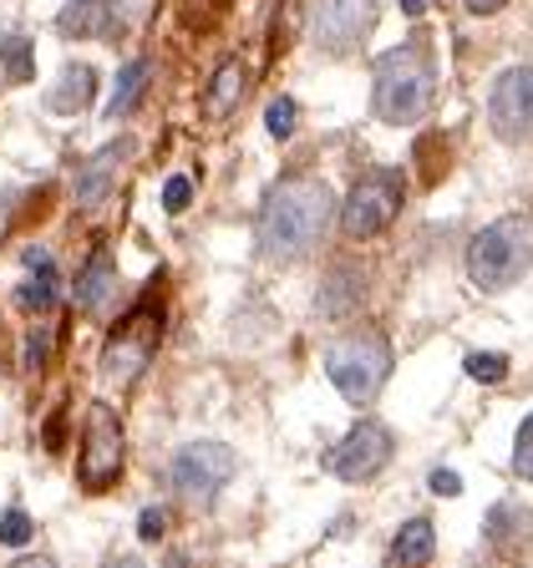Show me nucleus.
<instances>
[{"label": "nucleus", "mask_w": 533, "mask_h": 568, "mask_svg": "<svg viewBox=\"0 0 533 568\" xmlns=\"http://www.w3.org/2000/svg\"><path fill=\"white\" fill-rule=\"evenodd\" d=\"M331 213H335V199L320 178H284V183H274L260 209V224H254L260 254L274 264L305 260L310 248L325 239V229H331Z\"/></svg>", "instance_id": "nucleus-1"}, {"label": "nucleus", "mask_w": 533, "mask_h": 568, "mask_svg": "<svg viewBox=\"0 0 533 568\" xmlns=\"http://www.w3.org/2000/svg\"><path fill=\"white\" fill-rule=\"evenodd\" d=\"M438 97V61L426 51V41H402L376 61V118L402 128V122H422L426 106Z\"/></svg>", "instance_id": "nucleus-2"}, {"label": "nucleus", "mask_w": 533, "mask_h": 568, "mask_svg": "<svg viewBox=\"0 0 533 568\" xmlns=\"http://www.w3.org/2000/svg\"><path fill=\"white\" fill-rule=\"evenodd\" d=\"M529 270H533V219L529 213L497 219V224H487L483 234L467 244V274H473V284L487 290V295L519 284Z\"/></svg>", "instance_id": "nucleus-3"}, {"label": "nucleus", "mask_w": 533, "mask_h": 568, "mask_svg": "<svg viewBox=\"0 0 533 568\" xmlns=\"http://www.w3.org/2000/svg\"><path fill=\"white\" fill-rule=\"evenodd\" d=\"M325 376L335 381V390H341L345 402H355V406L376 402L381 386H386V376H391V345H386V335H376V331L341 335V341L325 351Z\"/></svg>", "instance_id": "nucleus-4"}, {"label": "nucleus", "mask_w": 533, "mask_h": 568, "mask_svg": "<svg viewBox=\"0 0 533 568\" xmlns=\"http://www.w3.org/2000/svg\"><path fill=\"white\" fill-rule=\"evenodd\" d=\"M158 341H163V310L153 305V300H142V305H132L128 315L118 320V331H112V341H107L102 351V376L112 381V386H132V381L148 371V361H153Z\"/></svg>", "instance_id": "nucleus-5"}, {"label": "nucleus", "mask_w": 533, "mask_h": 568, "mask_svg": "<svg viewBox=\"0 0 533 568\" xmlns=\"http://www.w3.org/2000/svg\"><path fill=\"white\" fill-rule=\"evenodd\" d=\"M229 477H234V452L224 442H189L168 467V483L189 508H209L229 487Z\"/></svg>", "instance_id": "nucleus-6"}, {"label": "nucleus", "mask_w": 533, "mask_h": 568, "mask_svg": "<svg viewBox=\"0 0 533 568\" xmlns=\"http://www.w3.org/2000/svg\"><path fill=\"white\" fill-rule=\"evenodd\" d=\"M122 477V422L112 406L97 402L87 412V437H82V457H77V483L87 493H107Z\"/></svg>", "instance_id": "nucleus-7"}, {"label": "nucleus", "mask_w": 533, "mask_h": 568, "mask_svg": "<svg viewBox=\"0 0 533 568\" xmlns=\"http://www.w3.org/2000/svg\"><path fill=\"white\" fill-rule=\"evenodd\" d=\"M402 213V178L396 173H371L351 189L341 203V234L345 239H376L381 229Z\"/></svg>", "instance_id": "nucleus-8"}, {"label": "nucleus", "mask_w": 533, "mask_h": 568, "mask_svg": "<svg viewBox=\"0 0 533 568\" xmlns=\"http://www.w3.org/2000/svg\"><path fill=\"white\" fill-rule=\"evenodd\" d=\"M381 16V0H315L310 11V31H315V47L331 51V57H345L371 36Z\"/></svg>", "instance_id": "nucleus-9"}, {"label": "nucleus", "mask_w": 533, "mask_h": 568, "mask_svg": "<svg viewBox=\"0 0 533 568\" xmlns=\"http://www.w3.org/2000/svg\"><path fill=\"white\" fill-rule=\"evenodd\" d=\"M391 462V432L381 422H355L331 452H325V473L341 483H371Z\"/></svg>", "instance_id": "nucleus-10"}, {"label": "nucleus", "mask_w": 533, "mask_h": 568, "mask_svg": "<svg viewBox=\"0 0 533 568\" xmlns=\"http://www.w3.org/2000/svg\"><path fill=\"white\" fill-rule=\"evenodd\" d=\"M487 122L503 142L533 138V67H509L487 92Z\"/></svg>", "instance_id": "nucleus-11"}, {"label": "nucleus", "mask_w": 533, "mask_h": 568, "mask_svg": "<svg viewBox=\"0 0 533 568\" xmlns=\"http://www.w3.org/2000/svg\"><path fill=\"white\" fill-rule=\"evenodd\" d=\"M57 31L67 41H97V36L122 31V0H67V11L57 16Z\"/></svg>", "instance_id": "nucleus-12"}, {"label": "nucleus", "mask_w": 533, "mask_h": 568, "mask_svg": "<svg viewBox=\"0 0 533 568\" xmlns=\"http://www.w3.org/2000/svg\"><path fill=\"white\" fill-rule=\"evenodd\" d=\"M122 158H132V138L102 148V153H97L92 163L77 173V203H87V209H92V203H102L107 189H112V178H118V168H122Z\"/></svg>", "instance_id": "nucleus-13"}, {"label": "nucleus", "mask_w": 533, "mask_h": 568, "mask_svg": "<svg viewBox=\"0 0 533 568\" xmlns=\"http://www.w3.org/2000/svg\"><path fill=\"white\" fill-rule=\"evenodd\" d=\"M112 300H118V264L107 260V254H92V264H87L82 280H77V305H82L87 315H107Z\"/></svg>", "instance_id": "nucleus-14"}, {"label": "nucleus", "mask_w": 533, "mask_h": 568, "mask_svg": "<svg viewBox=\"0 0 533 568\" xmlns=\"http://www.w3.org/2000/svg\"><path fill=\"white\" fill-rule=\"evenodd\" d=\"M92 92H97V71L92 67H67L57 77V87L47 92V106L51 112H87V106H92Z\"/></svg>", "instance_id": "nucleus-15"}, {"label": "nucleus", "mask_w": 533, "mask_h": 568, "mask_svg": "<svg viewBox=\"0 0 533 568\" xmlns=\"http://www.w3.org/2000/svg\"><path fill=\"white\" fill-rule=\"evenodd\" d=\"M432 548H438V532H432L426 518L402 523V532L391 538V558H396V568H426L432 564Z\"/></svg>", "instance_id": "nucleus-16"}, {"label": "nucleus", "mask_w": 533, "mask_h": 568, "mask_svg": "<svg viewBox=\"0 0 533 568\" xmlns=\"http://www.w3.org/2000/svg\"><path fill=\"white\" fill-rule=\"evenodd\" d=\"M244 77L249 71L239 67V61H224V67H219V77H213V87H209V97H203V118H229V112H234L239 106V97H244Z\"/></svg>", "instance_id": "nucleus-17"}, {"label": "nucleus", "mask_w": 533, "mask_h": 568, "mask_svg": "<svg viewBox=\"0 0 533 568\" xmlns=\"http://www.w3.org/2000/svg\"><path fill=\"white\" fill-rule=\"evenodd\" d=\"M36 77V51L26 36H0V82L26 87Z\"/></svg>", "instance_id": "nucleus-18"}, {"label": "nucleus", "mask_w": 533, "mask_h": 568, "mask_svg": "<svg viewBox=\"0 0 533 568\" xmlns=\"http://www.w3.org/2000/svg\"><path fill=\"white\" fill-rule=\"evenodd\" d=\"M361 305V274L355 270H335L331 280H325V290H320V315H345V310Z\"/></svg>", "instance_id": "nucleus-19"}, {"label": "nucleus", "mask_w": 533, "mask_h": 568, "mask_svg": "<svg viewBox=\"0 0 533 568\" xmlns=\"http://www.w3.org/2000/svg\"><path fill=\"white\" fill-rule=\"evenodd\" d=\"M142 87H148V61H128V67H122V77H118V92H112V102H107V118H112V122L128 118L132 106H138Z\"/></svg>", "instance_id": "nucleus-20"}, {"label": "nucleus", "mask_w": 533, "mask_h": 568, "mask_svg": "<svg viewBox=\"0 0 533 568\" xmlns=\"http://www.w3.org/2000/svg\"><path fill=\"white\" fill-rule=\"evenodd\" d=\"M51 300H57V274H51V264H41V270H31V280L16 290V305L21 310H51Z\"/></svg>", "instance_id": "nucleus-21"}, {"label": "nucleus", "mask_w": 533, "mask_h": 568, "mask_svg": "<svg viewBox=\"0 0 533 568\" xmlns=\"http://www.w3.org/2000/svg\"><path fill=\"white\" fill-rule=\"evenodd\" d=\"M467 376H473V381H487V386H497V381L509 376V355L473 351V355H467Z\"/></svg>", "instance_id": "nucleus-22"}, {"label": "nucleus", "mask_w": 533, "mask_h": 568, "mask_svg": "<svg viewBox=\"0 0 533 568\" xmlns=\"http://www.w3.org/2000/svg\"><path fill=\"white\" fill-rule=\"evenodd\" d=\"M0 544H11V548L31 544V518H26L21 508H6V518H0Z\"/></svg>", "instance_id": "nucleus-23"}, {"label": "nucleus", "mask_w": 533, "mask_h": 568, "mask_svg": "<svg viewBox=\"0 0 533 568\" xmlns=\"http://www.w3.org/2000/svg\"><path fill=\"white\" fill-rule=\"evenodd\" d=\"M295 118H300V106L290 102V97H280V102H270V112H264V122H270L274 138H290L295 132Z\"/></svg>", "instance_id": "nucleus-24"}, {"label": "nucleus", "mask_w": 533, "mask_h": 568, "mask_svg": "<svg viewBox=\"0 0 533 568\" xmlns=\"http://www.w3.org/2000/svg\"><path fill=\"white\" fill-rule=\"evenodd\" d=\"M513 467H519V477H529V483H533V416L519 426V442H513Z\"/></svg>", "instance_id": "nucleus-25"}, {"label": "nucleus", "mask_w": 533, "mask_h": 568, "mask_svg": "<svg viewBox=\"0 0 533 568\" xmlns=\"http://www.w3.org/2000/svg\"><path fill=\"white\" fill-rule=\"evenodd\" d=\"M189 199H193V183H189V178H168L163 209H168V213H183V209H189Z\"/></svg>", "instance_id": "nucleus-26"}, {"label": "nucleus", "mask_w": 533, "mask_h": 568, "mask_svg": "<svg viewBox=\"0 0 533 568\" xmlns=\"http://www.w3.org/2000/svg\"><path fill=\"white\" fill-rule=\"evenodd\" d=\"M47 355H51V331L41 325V331H31V345H26V366L41 371L47 366Z\"/></svg>", "instance_id": "nucleus-27"}, {"label": "nucleus", "mask_w": 533, "mask_h": 568, "mask_svg": "<svg viewBox=\"0 0 533 568\" xmlns=\"http://www.w3.org/2000/svg\"><path fill=\"white\" fill-rule=\"evenodd\" d=\"M163 528H168L163 508H148V513L138 518V538H142V544H158V538H163Z\"/></svg>", "instance_id": "nucleus-28"}, {"label": "nucleus", "mask_w": 533, "mask_h": 568, "mask_svg": "<svg viewBox=\"0 0 533 568\" xmlns=\"http://www.w3.org/2000/svg\"><path fill=\"white\" fill-rule=\"evenodd\" d=\"M432 493H438V497H457L462 493V477L457 473H442V467H438V473H432Z\"/></svg>", "instance_id": "nucleus-29"}, {"label": "nucleus", "mask_w": 533, "mask_h": 568, "mask_svg": "<svg viewBox=\"0 0 533 568\" xmlns=\"http://www.w3.org/2000/svg\"><path fill=\"white\" fill-rule=\"evenodd\" d=\"M503 6H509V0H467L473 16H493V11H503Z\"/></svg>", "instance_id": "nucleus-30"}, {"label": "nucleus", "mask_w": 533, "mask_h": 568, "mask_svg": "<svg viewBox=\"0 0 533 568\" xmlns=\"http://www.w3.org/2000/svg\"><path fill=\"white\" fill-rule=\"evenodd\" d=\"M102 568H148V564H142V558H132V554H122V558H107Z\"/></svg>", "instance_id": "nucleus-31"}, {"label": "nucleus", "mask_w": 533, "mask_h": 568, "mask_svg": "<svg viewBox=\"0 0 533 568\" xmlns=\"http://www.w3.org/2000/svg\"><path fill=\"white\" fill-rule=\"evenodd\" d=\"M11 568H57V564H47V558H21V564H11Z\"/></svg>", "instance_id": "nucleus-32"}, {"label": "nucleus", "mask_w": 533, "mask_h": 568, "mask_svg": "<svg viewBox=\"0 0 533 568\" xmlns=\"http://www.w3.org/2000/svg\"><path fill=\"white\" fill-rule=\"evenodd\" d=\"M402 11H406V16H422V11H426V0H402Z\"/></svg>", "instance_id": "nucleus-33"}]
</instances>
